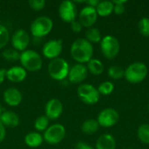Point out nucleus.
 <instances>
[{
	"label": "nucleus",
	"instance_id": "bb28decb",
	"mask_svg": "<svg viewBox=\"0 0 149 149\" xmlns=\"http://www.w3.org/2000/svg\"><path fill=\"white\" fill-rule=\"evenodd\" d=\"M2 56L5 60L8 61H17L19 60L20 52L14 48H7L4 49L2 52Z\"/></svg>",
	"mask_w": 149,
	"mask_h": 149
},
{
	"label": "nucleus",
	"instance_id": "f704fd0d",
	"mask_svg": "<svg viewBox=\"0 0 149 149\" xmlns=\"http://www.w3.org/2000/svg\"><path fill=\"white\" fill-rule=\"evenodd\" d=\"M6 136V130H5V127L2 124V122L0 121V143L5 139Z\"/></svg>",
	"mask_w": 149,
	"mask_h": 149
},
{
	"label": "nucleus",
	"instance_id": "7ed1b4c3",
	"mask_svg": "<svg viewBox=\"0 0 149 149\" xmlns=\"http://www.w3.org/2000/svg\"><path fill=\"white\" fill-rule=\"evenodd\" d=\"M69 70L70 66L68 62L59 57L51 60L48 65V73L50 77L58 81L65 79L68 77Z\"/></svg>",
	"mask_w": 149,
	"mask_h": 149
},
{
	"label": "nucleus",
	"instance_id": "7c9ffc66",
	"mask_svg": "<svg viewBox=\"0 0 149 149\" xmlns=\"http://www.w3.org/2000/svg\"><path fill=\"white\" fill-rule=\"evenodd\" d=\"M138 29L141 35L144 37H149V18L142 17L138 23Z\"/></svg>",
	"mask_w": 149,
	"mask_h": 149
},
{
	"label": "nucleus",
	"instance_id": "412c9836",
	"mask_svg": "<svg viewBox=\"0 0 149 149\" xmlns=\"http://www.w3.org/2000/svg\"><path fill=\"white\" fill-rule=\"evenodd\" d=\"M113 3L112 1H101L97 5L96 11L98 16L100 17H108L113 11Z\"/></svg>",
	"mask_w": 149,
	"mask_h": 149
},
{
	"label": "nucleus",
	"instance_id": "4be33fe9",
	"mask_svg": "<svg viewBox=\"0 0 149 149\" xmlns=\"http://www.w3.org/2000/svg\"><path fill=\"white\" fill-rule=\"evenodd\" d=\"M100 124L98 123L97 120H93V119H90L87 120L86 121H84V123L81 126V131L85 134H95L99 128H100Z\"/></svg>",
	"mask_w": 149,
	"mask_h": 149
},
{
	"label": "nucleus",
	"instance_id": "c85d7f7f",
	"mask_svg": "<svg viewBox=\"0 0 149 149\" xmlns=\"http://www.w3.org/2000/svg\"><path fill=\"white\" fill-rule=\"evenodd\" d=\"M113 89H114V85L111 81H105L101 83L98 87V91L100 94H102V95L111 94L113 92Z\"/></svg>",
	"mask_w": 149,
	"mask_h": 149
},
{
	"label": "nucleus",
	"instance_id": "b1692460",
	"mask_svg": "<svg viewBox=\"0 0 149 149\" xmlns=\"http://www.w3.org/2000/svg\"><path fill=\"white\" fill-rule=\"evenodd\" d=\"M87 70L93 75H100L104 71V65L100 60L92 58L89 62H87Z\"/></svg>",
	"mask_w": 149,
	"mask_h": 149
},
{
	"label": "nucleus",
	"instance_id": "f3484780",
	"mask_svg": "<svg viewBox=\"0 0 149 149\" xmlns=\"http://www.w3.org/2000/svg\"><path fill=\"white\" fill-rule=\"evenodd\" d=\"M27 72L19 65H15L6 70V78L13 83H19L25 79Z\"/></svg>",
	"mask_w": 149,
	"mask_h": 149
},
{
	"label": "nucleus",
	"instance_id": "9b49d317",
	"mask_svg": "<svg viewBox=\"0 0 149 149\" xmlns=\"http://www.w3.org/2000/svg\"><path fill=\"white\" fill-rule=\"evenodd\" d=\"M63 50L62 39H52L47 41L42 49L43 55L49 59H54L58 58Z\"/></svg>",
	"mask_w": 149,
	"mask_h": 149
},
{
	"label": "nucleus",
	"instance_id": "ea45409f",
	"mask_svg": "<svg viewBox=\"0 0 149 149\" xmlns=\"http://www.w3.org/2000/svg\"><path fill=\"white\" fill-rule=\"evenodd\" d=\"M148 111H149V104H148Z\"/></svg>",
	"mask_w": 149,
	"mask_h": 149
},
{
	"label": "nucleus",
	"instance_id": "2f4dec72",
	"mask_svg": "<svg viewBox=\"0 0 149 149\" xmlns=\"http://www.w3.org/2000/svg\"><path fill=\"white\" fill-rule=\"evenodd\" d=\"M127 3V1L125 0H120V1H113V11L115 12V14L117 15H122L125 12V3Z\"/></svg>",
	"mask_w": 149,
	"mask_h": 149
},
{
	"label": "nucleus",
	"instance_id": "aec40b11",
	"mask_svg": "<svg viewBox=\"0 0 149 149\" xmlns=\"http://www.w3.org/2000/svg\"><path fill=\"white\" fill-rule=\"evenodd\" d=\"M44 138L42 134L38 132H30L24 137V143L26 146L31 148H38L42 145Z\"/></svg>",
	"mask_w": 149,
	"mask_h": 149
},
{
	"label": "nucleus",
	"instance_id": "a211bd4d",
	"mask_svg": "<svg viewBox=\"0 0 149 149\" xmlns=\"http://www.w3.org/2000/svg\"><path fill=\"white\" fill-rule=\"evenodd\" d=\"M0 121L5 127H16L19 125L20 120L13 111H4L0 115Z\"/></svg>",
	"mask_w": 149,
	"mask_h": 149
},
{
	"label": "nucleus",
	"instance_id": "4468645a",
	"mask_svg": "<svg viewBox=\"0 0 149 149\" xmlns=\"http://www.w3.org/2000/svg\"><path fill=\"white\" fill-rule=\"evenodd\" d=\"M88 70L84 64H76L72 65L68 73V79L72 84H78L83 82L87 77Z\"/></svg>",
	"mask_w": 149,
	"mask_h": 149
},
{
	"label": "nucleus",
	"instance_id": "a878e982",
	"mask_svg": "<svg viewBox=\"0 0 149 149\" xmlns=\"http://www.w3.org/2000/svg\"><path fill=\"white\" fill-rule=\"evenodd\" d=\"M140 141L144 144H149V124H142L137 131Z\"/></svg>",
	"mask_w": 149,
	"mask_h": 149
},
{
	"label": "nucleus",
	"instance_id": "6ab92c4d",
	"mask_svg": "<svg viewBox=\"0 0 149 149\" xmlns=\"http://www.w3.org/2000/svg\"><path fill=\"white\" fill-rule=\"evenodd\" d=\"M96 149H115L116 141L111 134H103L96 141Z\"/></svg>",
	"mask_w": 149,
	"mask_h": 149
},
{
	"label": "nucleus",
	"instance_id": "72a5a7b5",
	"mask_svg": "<svg viewBox=\"0 0 149 149\" xmlns=\"http://www.w3.org/2000/svg\"><path fill=\"white\" fill-rule=\"evenodd\" d=\"M70 24H71V29H72V31L73 32L79 33V32H80L82 31L83 26H82V24H80V22L79 20H74Z\"/></svg>",
	"mask_w": 149,
	"mask_h": 149
},
{
	"label": "nucleus",
	"instance_id": "2eb2a0df",
	"mask_svg": "<svg viewBox=\"0 0 149 149\" xmlns=\"http://www.w3.org/2000/svg\"><path fill=\"white\" fill-rule=\"evenodd\" d=\"M64 110L62 102L58 99H51L45 105V116L52 120L58 119Z\"/></svg>",
	"mask_w": 149,
	"mask_h": 149
},
{
	"label": "nucleus",
	"instance_id": "58836bf2",
	"mask_svg": "<svg viewBox=\"0 0 149 149\" xmlns=\"http://www.w3.org/2000/svg\"><path fill=\"white\" fill-rule=\"evenodd\" d=\"M2 113H3V112H2V107H1V105H0V115H1Z\"/></svg>",
	"mask_w": 149,
	"mask_h": 149
},
{
	"label": "nucleus",
	"instance_id": "ddd939ff",
	"mask_svg": "<svg viewBox=\"0 0 149 149\" xmlns=\"http://www.w3.org/2000/svg\"><path fill=\"white\" fill-rule=\"evenodd\" d=\"M98 18V14L96 9L91 6H85L79 12V21L82 24L83 27L90 28L96 23Z\"/></svg>",
	"mask_w": 149,
	"mask_h": 149
},
{
	"label": "nucleus",
	"instance_id": "5701e85b",
	"mask_svg": "<svg viewBox=\"0 0 149 149\" xmlns=\"http://www.w3.org/2000/svg\"><path fill=\"white\" fill-rule=\"evenodd\" d=\"M86 39L91 44L100 43L102 38H101V33L100 30L95 27L88 28L86 31Z\"/></svg>",
	"mask_w": 149,
	"mask_h": 149
},
{
	"label": "nucleus",
	"instance_id": "423d86ee",
	"mask_svg": "<svg viewBox=\"0 0 149 149\" xmlns=\"http://www.w3.org/2000/svg\"><path fill=\"white\" fill-rule=\"evenodd\" d=\"M100 50L105 58L113 59L120 52V42L115 37L107 35L100 41Z\"/></svg>",
	"mask_w": 149,
	"mask_h": 149
},
{
	"label": "nucleus",
	"instance_id": "1a4fd4ad",
	"mask_svg": "<svg viewBox=\"0 0 149 149\" xmlns=\"http://www.w3.org/2000/svg\"><path fill=\"white\" fill-rule=\"evenodd\" d=\"M78 10L74 2L65 0L60 3L58 6V15L60 18L65 23H72L76 20Z\"/></svg>",
	"mask_w": 149,
	"mask_h": 149
},
{
	"label": "nucleus",
	"instance_id": "f8f14e48",
	"mask_svg": "<svg viewBox=\"0 0 149 149\" xmlns=\"http://www.w3.org/2000/svg\"><path fill=\"white\" fill-rule=\"evenodd\" d=\"M119 118V113L115 109L106 108L99 113L97 121L103 127H112L118 122Z\"/></svg>",
	"mask_w": 149,
	"mask_h": 149
},
{
	"label": "nucleus",
	"instance_id": "473e14b6",
	"mask_svg": "<svg viewBox=\"0 0 149 149\" xmlns=\"http://www.w3.org/2000/svg\"><path fill=\"white\" fill-rule=\"evenodd\" d=\"M30 7L34 10H41L45 6V0H30L28 2Z\"/></svg>",
	"mask_w": 149,
	"mask_h": 149
},
{
	"label": "nucleus",
	"instance_id": "39448f33",
	"mask_svg": "<svg viewBox=\"0 0 149 149\" xmlns=\"http://www.w3.org/2000/svg\"><path fill=\"white\" fill-rule=\"evenodd\" d=\"M53 22L47 16H40L33 20L31 24V33L35 38L47 36L52 30Z\"/></svg>",
	"mask_w": 149,
	"mask_h": 149
},
{
	"label": "nucleus",
	"instance_id": "20e7f679",
	"mask_svg": "<svg viewBox=\"0 0 149 149\" xmlns=\"http://www.w3.org/2000/svg\"><path fill=\"white\" fill-rule=\"evenodd\" d=\"M148 72V70L145 64L141 62H135L127 67V69L125 70L124 77L128 82L138 84L146 79Z\"/></svg>",
	"mask_w": 149,
	"mask_h": 149
},
{
	"label": "nucleus",
	"instance_id": "cd10ccee",
	"mask_svg": "<svg viewBox=\"0 0 149 149\" xmlns=\"http://www.w3.org/2000/svg\"><path fill=\"white\" fill-rule=\"evenodd\" d=\"M108 75L113 79H120L125 75V70L120 65H113L108 69Z\"/></svg>",
	"mask_w": 149,
	"mask_h": 149
},
{
	"label": "nucleus",
	"instance_id": "dca6fc26",
	"mask_svg": "<svg viewBox=\"0 0 149 149\" xmlns=\"http://www.w3.org/2000/svg\"><path fill=\"white\" fill-rule=\"evenodd\" d=\"M3 98L4 102L10 107H17L23 100L21 92L15 87H10L3 92Z\"/></svg>",
	"mask_w": 149,
	"mask_h": 149
},
{
	"label": "nucleus",
	"instance_id": "e433bc0d",
	"mask_svg": "<svg viewBox=\"0 0 149 149\" xmlns=\"http://www.w3.org/2000/svg\"><path fill=\"white\" fill-rule=\"evenodd\" d=\"M88 6H91V7H94V8H96L97 7V5L99 4V3H100V1L99 0H88V1H86L85 2Z\"/></svg>",
	"mask_w": 149,
	"mask_h": 149
},
{
	"label": "nucleus",
	"instance_id": "c9c22d12",
	"mask_svg": "<svg viewBox=\"0 0 149 149\" xmlns=\"http://www.w3.org/2000/svg\"><path fill=\"white\" fill-rule=\"evenodd\" d=\"M76 149H94L91 146H89L88 144L85 143V142H78L76 144Z\"/></svg>",
	"mask_w": 149,
	"mask_h": 149
},
{
	"label": "nucleus",
	"instance_id": "9d476101",
	"mask_svg": "<svg viewBox=\"0 0 149 149\" xmlns=\"http://www.w3.org/2000/svg\"><path fill=\"white\" fill-rule=\"evenodd\" d=\"M10 42H11L12 48L22 52L27 50V47L30 44V36L25 30L19 29L17 30L12 34Z\"/></svg>",
	"mask_w": 149,
	"mask_h": 149
},
{
	"label": "nucleus",
	"instance_id": "c756f323",
	"mask_svg": "<svg viewBox=\"0 0 149 149\" xmlns=\"http://www.w3.org/2000/svg\"><path fill=\"white\" fill-rule=\"evenodd\" d=\"M9 39L10 33L8 29L4 25L0 24V49H3L7 45Z\"/></svg>",
	"mask_w": 149,
	"mask_h": 149
},
{
	"label": "nucleus",
	"instance_id": "0eeeda50",
	"mask_svg": "<svg viewBox=\"0 0 149 149\" xmlns=\"http://www.w3.org/2000/svg\"><path fill=\"white\" fill-rule=\"evenodd\" d=\"M79 98L82 102L87 105H94L100 100V93L96 87L90 84H82L77 91Z\"/></svg>",
	"mask_w": 149,
	"mask_h": 149
},
{
	"label": "nucleus",
	"instance_id": "4c0bfd02",
	"mask_svg": "<svg viewBox=\"0 0 149 149\" xmlns=\"http://www.w3.org/2000/svg\"><path fill=\"white\" fill-rule=\"evenodd\" d=\"M5 78H6V70L0 68V85L4 81Z\"/></svg>",
	"mask_w": 149,
	"mask_h": 149
},
{
	"label": "nucleus",
	"instance_id": "f257e3e1",
	"mask_svg": "<svg viewBox=\"0 0 149 149\" xmlns=\"http://www.w3.org/2000/svg\"><path fill=\"white\" fill-rule=\"evenodd\" d=\"M72 58L78 62V64H84L89 62L93 58V46L86 38L76 39L71 46Z\"/></svg>",
	"mask_w": 149,
	"mask_h": 149
},
{
	"label": "nucleus",
	"instance_id": "f03ea898",
	"mask_svg": "<svg viewBox=\"0 0 149 149\" xmlns=\"http://www.w3.org/2000/svg\"><path fill=\"white\" fill-rule=\"evenodd\" d=\"M21 66L26 72H38L42 68L43 59L39 53L33 50H25L20 53Z\"/></svg>",
	"mask_w": 149,
	"mask_h": 149
},
{
	"label": "nucleus",
	"instance_id": "6e6552de",
	"mask_svg": "<svg viewBox=\"0 0 149 149\" xmlns=\"http://www.w3.org/2000/svg\"><path fill=\"white\" fill-rule=\"evenodd\" d=\"M65 128L62 124L57 123L50 126L44 133V141L50 145L60 143L65 136Z\"/></svg>",
	"mask_w": 149,
	"mask_h": 149
},
{
	"label": "nucleus",
	"instance_id": "393cba45",
	"mask_svg": "<svg viewBox=\"0 0 149 149\" xmlns=\"http://www.w3.org/2000/svg\"><path fill=\"white\" fill-rule=\"evenodd\" d=\"M49 119L45 115L38 116L34 121V127L38 132H45L49 127Z\"/></svg>",
	"mask_w": 149,
	"mask_h": 149
}]
</instances>
